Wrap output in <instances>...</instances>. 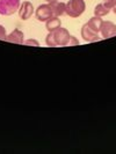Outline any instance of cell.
<instances>
[{
	"label": "cell",
	"mask_w": 116,
	"mask_h": 154,
	"mask_svg": "<svg viewBox=\"0 0 116 154\" xmlns=\"http://www.w3.org/2000/svg\"><path fill=\"white\" fill-rule=\"evenodd\" d=\"M86 9V4L84 0H69L66 4L65 14L70 17H79L83 15Z\"/></svg>",
	"instance_id": "2"
},
{
	"label": "cell",
	"mask_w": 116,
	"mask_h": 154,
	"mask_svg": "<svg viewBox=\"0 0 116 154\" xmlns=\"http://www.w3.org/2000/svg\"><path fill=\"white\" fill-rule=\"evenodd\" d=\"M34 14V6L30 1H23L19 8V16L21 20H28Z\"/></svg>",
	"instance_id": "6"
},
{
	"label": "cell",
	"mask_w": 116,
	"mask_h": 154,
	"mask_svg": "<svg viewBox=\"0 0 116 154\" xmlns=\"http://www.w3.org/2000/svg\"><path fill=\"white\" fill-rule=\"evenodd\" d=\"M69 45H79V41H78V39L76 38V37L71 36V39H70Z\"/></svg>",
	"instance_id": "16"
},
{
	"label": "cell",
	"mask_w": 116,
	"mask_h": 154,
	"mask_svg": "<svg viewBox=\"0 0 116 154\" xmlns=\"http://www.w3.org/2000/svg\"><path fill=\"white\" fill-rule=\"evenodd\" d=\"M20 0H0V14L1 15H13L20 8Z\"/></svg>",
	"instance_id": "3"
},
{
	"label": "cell",
	"mask_w": 116,
	"mask_h": 154,
	"mask_svg": "<svg viewBox=\"0 0 116 154\" xmlns=\"http://www.w3.org/2000/svg\"><path fill=\"white\" fill-rule=\"evenodd\" d=\"M7 42L11 43H16V44H23L24 39H23V32L20 29H14L9 35H7Z\"/></svg>",
	"instance_id": "8"
},
{
	"label": "cell",
	"mask_w": 116,
	"mask_h": 154,
	"mask_svg": "<svg viewBox=\"0 0 116 154\" xmlns=\"http://www.w3.org/2000/svg\"><path fill=\"white\" fill-rule=\"evenodd\" d=\"M103 5L109 9H113L116 5V0H103Z\"/></svg>",
	"instance_id": "13"
},
{
	"label": "cell",
	"mask_w": 116,
	"mask_h": 154,
	"mask_svg": "<svg viewBox=\"0 0 116 154\" xmlns=\"http://www.w3.org/2000/svg\"><path fill=\"white\" fill-rule=\"evenodd\" d=\"M71 35L66 28H57L56 30L50 31L45 38V43L48 46H66L69 45Z\"/></svg>",
	"instance_id": "1"
},
{
	"label": "cell",
	"mask_w": 116,
	"mask_h": 154,
	"mask_svg": "<svg viewBox=\"0 0 116 154\" xmlns=\"http://www.w3.org/2000/svg\"><path fill=\"white\" fill-rule=\"evenodd\" d=\"M48 4H50V2H55V1H58V0H45Z\"/></svg>",
	"instance_id": "17"
},
{
	"label": "cell",
	"mask_w": 116,
	"mask_h": 154,
	"mask_svg": "<svg viewBox=\"0 0 116 154\" xmlns=\"http://www.w3.org/2000/svg\"><path fill=\"white\" fill-rule=\"evenodd\" d=\"M101 36L102 38H111L116 36V24L113 23L111 21H103L102 26H101Z\"/></svg>",
	"instance_id": "5"
},
{
	"label": "cell",
	"mask_w": 116,
	"mask_h": 154,
	"mask_svg": "<svg viewBox=\"0 0 116 154\" xmlns=\"http://www.w3.org/2000/svg\"><path fill=\"white\" fill-rule=\"evenodd\" d=\"M81 36L87 42H98L101 39V37L99 36V32H95L94 30H92L87 24H84L81 28Z\"/></svg>",
	"instance_id": "7"
},
{
	"label": "cell",
	"mask_w": 116,
	"mask_h": 154,
	"mask_svg": "<svg viewBox=\"0 0 116 154\" xmlns=\"http://www.w3.org/2000/svg\"><path fill=\"white\" fill-rule=\"evenodd\" d=\"M50 7L52 9V13L54 16H62L65 14V11H66V4L65 2H59V1H55V2H50L49 4Z\"/></svg>",
	"instance_id": "9"
},
{
	"label": "cell",
	"mask_w": 116,
	"mask_h": 154,
	"mask_svg": "<svg viewBox=\"0 0 116 154\" xmlns=\"http://www.w3.org/2000/svg\"><path fill=\"white\" fill-rule=\"evenodd\" d=\"M23 44H26V45H35V46H39V42L36 41V39H28V41H26Z\"/></svg>",
	"instance_id": "15"
},
{
	"label": "cell",
	"mask_w": 116,
	"mask_h": 154,
	"mask_svg": "<svg viewBox=\"0 0 116 154\" xmlns=\"http://www.w3.org/2000/svg\"><path fill=\"white\" fill-rule=\"evenodd\" d=\"M110 9L107 8L103 4H99L96 7L94 8V15L99 16V17H102V16H106L109 14Z\"/></svg>",
	"instance_id": "12"
},
{
	"label": "cell",
	"mask_w": 116,
	"mask_h": 154,
	"mask_svg": "<svg viewBox=\"0 0 116 154\" xmlns=\"http://www.w3.org/2000/svg\"><path fill=\"white\" fill-rule=\"evenodd\" d=\"M113 11H114V13H115V14H116V5H115V6H114V8H113Z\"/></svg>",
	"instance_id": "18"
},
{
	"label": "cell",
	"mask_w": 116,
	"mask_h": 154,
	"mask_svg": "<svg viewBox=\"0 0 116 154\" xmlns=\"http://www.w3.org/2000/svg\"><path fill=\"white\" fill-rule=\"evenodd\" d=\"M35 16L39 21L45 22L46 20H49L50 17L54 16V13H52V9H51L49 4H43V5H39L37 7L36 12H35Z\"/></svg>",
	"instance_id": "4"
},
{
	"label": "cell",
	"mask_w": 116,
	"mask_h": 154,
	"mask_svg": "<svg viewBox=\"0 0 116 154\" xmlns=\"http://www.w3.org/2000/svg\"><path fill=\"white\" fill-rule=\"evenodd\" d=\"M102 22H103V20L99 17V16H93L92 19H89V21L86 23L92 30H94L95 32H100V29H101V26H102Z\"/></svg>",
	"instance_id": "10"
},
{
	"label": "cell",
	"mask_w": 116,
	"mask_h": 154,
	"mask_svg": "<svg viewBox=\"0 0 116 154\" xmlns=\"http://www.w3.org/2000/svg\"><path fill=\"white\" fill-rule=\"evenodd\" d=\"M61 24H62V22H61L59 17L58 16H52V17H50L49 20L45 21V28L48 29V31H54L57 28H59Z\"/></svg>",
	"instance_id": "11"
},
{
	"label": "cell",
	"mask_w": 116,
	"mask_h": 154,
	"mask_svg": "<svg viewBox=\"0 0 116 154\" xmlns=\"http://www.w3.org/2000/svg\"><path fill=\"white\" fill-rule=\"evenodd\" d=\"M7 39V34H6V29L4 26L0 24V41H6Z\"/></svg>",
	"instance_id": "14"
}]
</instances>
